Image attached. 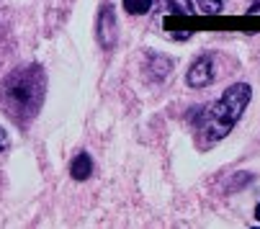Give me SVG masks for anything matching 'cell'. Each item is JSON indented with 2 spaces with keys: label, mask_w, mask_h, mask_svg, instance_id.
Masks as SVG:
<instances>
[{
  "label": "cell",
  "mask_w": 260,
  "mask_h": 229,
  "mask_svg": "<svg viewBox=\"0 0 260 229\" xmlns=\"http://www.w3.org/2000/svg\"><path fill=\"white\" fill-rule=\"evenodd\" d=\"M44 98H47V72L36 62L18 64L0 83V111L18 126H26L39 116Z\"/></svg>",
  "instance_id": "1"
},
{
  "label": "cell",
  "mask_w": 260,
  "mask_h": 229,
  "mask_svg": "<svg viewBox=\"0 0 260 229\" xmlns=\"http://www.w3.org/2000/svg\"><path fill=\"white\" fill-rule=\"evenodd\" d=\"M250 98H252V88L247 83H235L221 93V98L204 106L196 121V147L206 152L214 144H219L242 119Z\"/></svg>",
  "instance_id": "2"
},
{
  "label": "cell",
  "mask_w": 260,
  "mask_h": 229,
  "mask_svg": "<svg viewBox=\"0 0 260 229\" xmlns=\"http://www.w3.org/2000/svg\"><path fill=\"white\" fill-rule=\"evenodd\" d=\"M95 39L101 44L103 52H111L119 42V18H116V8L111 3H103L95 18Z\"/></svg>",
  "instance_id": "3"
},
{
  "label": "cell",
  "mask_w": 260,
  "mask_h": 229,
  "mask_svg": "<svg viewBox=\"0 0 260 229\" xmlns=\"http://www.w3.org/2000/svg\"><path fill=\"white\" fill-rule=\"evenodd\" d=\"M214 80H216V64H214V54L211 52L196 57L193 64L188 67V72H185V83H188V88H206Z\"/></svg>",
  "instance_id": "4"
},
{
  "label": "cell",
  "mask_w": 260,
  "mask_h": 229,
  "mask_svg": "<svg viewBox=\"0 0 260 229\" xmlns=\"http://www.w3.org/2000/svg\"><path fill=\"white\" fill-rule=\"evenodd\" d=\"M175 62L160 52H147V62H144V72H147V78H150L152 83H162L168 75L173 72Z\"/></svg>",
  "instance_id": "5"
},
{
  "label": "cell",
  "mask_w": 260,
  "mask_h": 229,
  "mask_svg": "<svg viewBox=\"0 0 260 229\" xmlns=\"http://www.w3.org/2000/svg\"><path fill=\"white\" fill-rule=\"evenodd\" d=\"M93 168H95V165H93V157L83 149V152H78V155H75V160H72V165H70V175L83 183V180H88V178L93 175Z\"/></svg>",
  "instance_id": "6"
},
{
  "label": "cell",
  "mask_w": 260,
  "mask_h": 229,
  "mask_svg": "<svg viewBox=\"0 0 260 229\" xmlns=\"http://www.w3.org/2000/svg\"><path fill=\"white\" fill-rule=\"evenodd\" d=\"M165 8L170 16H193V3L191 0H165Z\"/></svg>",
  "instance_id": "7"
},
{
  "label": "cell",
  "mask_w": 260,
  "mask_h": 229,
  "mask_svg": "<svg viewBox=\"0 0 260 229\" xmlns=\"http://www.w3.org/2000/svg\"><path fill=\"white\" fill-rule=\"evenodd\" d=\"M124 11L132 16H144L152 11V0H124Z\"/></svg>",
  "instance_id": "8"
},
{
  "label": "cell",
  "mask_w": 260,
  "mask_h": 229,
  "mask_svg": "<svg viewBox=\"0 0 260 229\" xmlns=\"http://www.w3.org/2000/svg\"><path fill=\"white\" fill-rule=\"evenodd\" d=\"M196 6L204 16H219L224 8V0H196Z\"/></svg>",
  "instance_id": "9"
},
{
  "label": "cell",
  "mask_w": 260,
  "mask_h": 229,
  "mask_svg": "<svg viewBox=\"0 0 260 229\" xmlns=\"http://www.w3.org/2000/svg\"><path fill=\"white\" fill-rule=\"evenodd\" d=\"M8 147H11V137H8V132L3 126H0V155H3Z\"/></svg>",
  "instance_id": "10"
},
{
  "label": "cell",
  "mask_w": 260,
  "mask_h": 229,
  "mask_svg": "<svg viewBox=\"0 0 260 229\" xmlns=\"http://www.w3.org/2000/svg\"><path fill=\"white\" fill-rule=\"evenodd\" d=\"M250 13H252V16H260V0H252V6H250Z\"/></svg>",
  "instance_id": "11"
},
{
  "label": "cell",
  "mask_w": 260,
  "mask_h": 229,
  "mask_svg": "<svg viewBox=\"0 0 260 229\" xmlns=\"http://www.w3.org/2000/svg\"><path fill=\"white\" fill-rule=\"evenodd\" d=\"M255 219H257V221H260V204H257V206H255Z\"/></svg>",
  "instance_id": "12"
}]
</instances>
